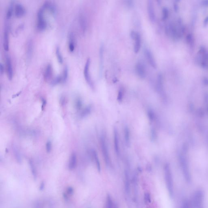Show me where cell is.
Returning a JSON list of instances; mask_svg holds the SVG:
<instances>
[{
  "label": "cell",
  "instance_id": "obj_24",
  "mask_svg": "<svg viewBox=\"0 0 208 208\" xmlns=\"http://www.w3.org/2000/svg\"><path fill=\"white\" fill-rule=\"evenodd\" d=\"M157 88L160 93H162L163 90V77L162 74L158 75L157 78Z\"/></svg>",
  "mask_w": 208,
  "mask_h": 208
},
{
  "label": "cell",
  "instance_id": "obj_18",
  "mask_svg": "<svg viewBox=\"0 0 208 208\" xmlns=\"http://www.w3.org/2000/svg\"><path fill=\"white\" fill-rule=\"evenodd\" d=\"M33 49H34V45L33 42L31 40H28L26 46V57L28 60H30L31 59L33 53Z\"/></svg>",
  "mask_w": 208,
  "mask_h": 208
},
{
  "label": "cell",
  "instance_id": "obj_20",
  "mask_svg": "<svg viewBox=\"0 0 208 208\" xmlns=\"http://www.w3.org/2000/svg\"><path fill=\"white\" fill-rule=\"evenodd\" d=\"M124 138L126 145L128 147L130 145V129L127 126H125L124 129Z\"/></svg>",
  "mask_w": 208,
  "mask_h": 208
},
{
  "label": "cell",
  "instance_id": "obj_33",
  "mask_svg": "<svg viewBox=\"0 0 208 208\" xmlns=\"http://www.w3.org/2000/svg\"><path fill=\"white\" fill-rule=\"evenodd\" d=\"M181 208H191V203L189 201L187 200H183L182 203Z\"/></svg>",
  "mask_w": 208,
  "mask_h": 208
},
{
  "label": "cell",
  "instance_id": "obj_15",
  "mask_svg": "<svg viewBox=\"0 0 208 208\" xmlns=\"http://www.w3.org/2000/svg\"><path fill=\"white\" fill-rule=\"evenodd\" d=\"M53 75V68L52 66L50 64L47 65L44 70V77L46 82H49L51 79Z\"/></svg>",
  "mask_w": 208,
  "mask_h": 208
},
{
  "label": "cell",
  "instance_id": "obj_9",
  "mask_svg": "<svg viewBox=\"0 0 208 208\" xmlns=\"http://www.w3.org/2000/svg\"><path fill=\"white\" fill-rule=\"evenodd\" d=\"M118 130L116 127L114 129V150L117 156L120 155V144H119V137Z\"/></svg>",
  "mask_w": 208,
  "mask_h": 208
},
{
  "label": "cell",
  "instance_id": "obj_41",
  "mask_svg": "<svg viewBox=\"0 0 208 208\" xmlns=\"http://www.w3.org/2000/svg\"><path fill=\"white\" fill-rule=\"evenodd\" d=\"M44 185H45V184H44V183H43V182H42L41 184H40V190H42L44 189Z\"/></svg>",
  "mask_w": 208,
  "mask_h": 208
},
{
  "label": "cell",
  "instance_id": "obj_7",
  "mask_svg": "<svg viewBox=\"0 0 208 208\" xmlns=\"http://www.w3.org/2000/svg\"><path fill=\"white\" fill-rule=\"evenodd\" d=\"M5 67L7 77L9 80H12L13 75V67L11 58L7 55L5 56Z\"/></svg>",
  "mask_w": 208,
  "mask_h": 208
},
{
  "label": "cell",
  "instance_id": "obj_37",
  "mask_svg": "<svg viewBox=\"0 0 208 208\" xmlns=\"http://www.w3.org/2000/svg\"><path fill=\"white\" fill-rule=\"evenodd\" d=\"M46 150L47 152L49 153L52 150V144L50 141H48L46 144Z\"/></svg>",
  "mask_w": 208,
  "mask_h": 208
},
{
  "label": "cell",
  "instance_id": "obj_40",
  "mask_svg": "<svg viewBox=\"0 0 208 208\" xmlns=\"http://www.w3.org/2000/svg\"><path fill=\"white\" fill-rule=\"evenodd\" d=\"M4 71V68L3 65H2V63H1L0 64V72H1V75L3 74Z\"/></svg>",
  "mask_w": 208,
  "mask_h": 208
},
{
  "label": "cell",
  "instance_id": "obj_16",
  "mask_svg": "<svg viewBox=\"0 0 208 208\" xmlns=\"http://www.w3.org/2000/svg\"><path fill=\"white\" fill-rule=\"evenodd\" d=\"M68 49L71 52H73L75 49V38L74 34L72 32L69 33L68 35Z\"/></svg>",
  "mask_w": 208,
  "mask_h": 208
},
{
  "label": "cell",
  "instance_id": "obj_35",
  "mask_svg": "<svg viewBox=\"0 0 208 208\" xmlns=\"http://www.w3.org/2000/svg\"><path fill=\"white\" fill-rule=\"evenodd\" d=\"M126 5L129 8H132L134 6V2L133 1L131 0H128L125 1Z\"/></svg>",
  "mask_w": 208,
  "mask_h": 208
},
{
  "label": "cell",
  "instance_id": "obj_12",
  "mask_svg": "<svg viewBox=\"0 0 208 208\" xmlns=\"http://www.w3.org/2000/svg\"><path fill=\"white\" fill-rule=\"evenodd\" d=\"M3 46L5 51L9 50V28L7 24L5 26L3 38Z\"/></svg>",
  "mask_w": 208,
  "mask_h": 208
},
{
  "label": "cell",
  "instance_id": "obj_22",
  "mask_svg": "<svg viewBox=\"0 0 208 208\" xmlns=\"http://www.w3.org/2000/svg\"><path fill=\"white\" fill-rule=\"evenodd\" d=\"M91 155H92V158L93 159V161L95 163L96 165L97 166V170H98V172H100L101 170L100 162L99 158H98L97 152L94 150H92L91 151Z\"/></svg>",
  "mask_w": 208,
  "mask_h": 208
},
{
  "label": "cell",
  "instance_id": "obj_5",
  "mask_svg": "<svg viewBox=\"0 0 208 208\" xmlns=\"http://www.w3.org/2000/svg\"><path fill=\"white\" fill-rule=\"evenodd\" d=\"M91 60L89 58L87 59L84 68L83 74L85 79L89 86L92 89L94 88V83L92 81L90 73V66Z\"/></svg>",
  "mask_w": 208,
  "mask_h": 208
},
{
  "label": "cell",
  "instance_id": "obj_3",
  "mask_svg": "<svg viewBox=\"0 0 208 208\" xmlns=\"http://www.w3.org/2000/svg\"><path fill=\"white\" fill-rule=\"evenodd\" d=\"M100 145L104 162L107 165L109 166L111 164L110 155H109L106 138L105 135L102 134L100 137Z\"/></svg>",
  "mask_w": 208,
  "mask_h": 208
},
{
  "label": "cell",
  "instance_id": "obj_23",
  "mask_svg": "<svg viewBox=\"0 0 208 208\" xmlns=\"http://www.w3.org/2000/svg\"><path fill=\"white\" fill-rule=\"evenodd\" d=\"M14 11V7H13V2H11L9 5L8 8L7 9V12L6 13V20H9L12 17L13 13Z\"/></svg>",
  "mask_w": 208,
  "mask_h": 208
},
{
  "label": "cell",
  "instance_id": "obj_8",
  "mask_svg": "<svg viewBox=\"0 0 208 208\" xmlns=\"http://www.w3.org/2000/svg\"><path fill=\"white\" fill-rule=\"evenodd\" d=\"M147 10L148 17L151 22L154 23L156 20V14L155 12L153 1L149 0L147 2Z\"/></svg>",
  "mask_w": 208,
  "mask_h": 208
},
{
  "label": "cell",
  "instance_id": "obj_6",
  "mask_svg": "<svg viewBox=\"0 0 208 208\" xmlns=\"http://www.w3.org/2000/svg\"><path fill=\"white\" fill-rule=\"evenodd\" d=\"M135 71L137 75L141 79H144L146 76V70L144 64L142 62H138L135 65Z\"/></svg>",
  "mask_w": 208,
  "mask_h": 208
},
{
  "label": "cell",
  "instance_id": "obj_36",
  "mask_svg": "<svg viewBox=\"0 0 208 208\" xmlns=\"http://www.w3.org/2000/svg\"><path fill=\"white\" fill-rule=\"evenodd\" d=\"M144 200L146 203H151V195L148 193H146L144 194Z\"/></svg>",
  "mask_w": 208,
  "mask_h": 208
},
{
  "label": "cell",
  "instance_id": "obj_29",
  "mask_svg": "<svg viewBox=\"0 0 208 208\" xmlns=\"http://www.w3.org/2000/svg\"><path fill=\"white\" fill-rule=\"evenodd\" d=\"M125 90L123 87H122L119 89L118 93L117 100L119 102L121 103L123 99Z\"/></svg>",
  "mask_w": 208,
  "mask_h": 208
},
{
  "label": "cell",
  "instance_id": "obj_11",
  "mask_svg": "<svg viewBox=\"0 0 208 208\" xmlns=\"http://www.w3.org/2000/svg\"><path fill=\"white\" fill-rule=\"evenodd\" d=\"M100 59V76L101 77L104 68V45L102 43L100 47L99 51Z\"/></svg>",
  "mask_w": 208,
  "mask_h": 208
},
{
  "label": "cell",
  "instance_id": "obj_13",
  "mask_svg": "<svg viewBox=\"0 0 208 208\" xmlns=\"http://www.w3.org/2000/svg\"><path fill=\"white\" fill-rule=\"evenodd\" d=\"M145 54L146 58L148 61L150 65L153 68L156 69L157 68V64L155 58L154 57L153 54L151 52V50L148 49H146L145 50Z\"/></svg>",
  "mask_w": 208,
  "mask_h": 208
},
{
  "label": "cell",
  "instance_id": "obj_4",
  "mask_svg": "<svg viewBox=\"0 0 208 208\" xmlns=\"http://www.w3.org/2000/svg\"><path fill=\"white\" fill-rule=\"evenodd\" d=\"M204 193L201 190L195 191L191 206L192 208H204Z\"/></svg>",
  "mask_w": 208,
  "mask_h": 208
},
{
  "label": "cell",
  "instance_id": "obj_28",
  "mask_svg": "<svg viewBox=\"0 0 208 208\" xmlns=\"http://www.w3.org/2000/svg\"><path fill=\"white\" fill-rule=\"evenodd\" d=\"M29 166H30L31 170L32 175L33 177L35 179H36L37 177V171L36 168H35V165L33 163V162L31 161H29Z\"/></svg>",
  "mask_w": 208,
  "mask_h": 208
},
{
  "label": "cell",
  "instance_id": "obj_19",
  "mask_svg": "<svg viewBox=\"0 0 208 208\" xmlns=\"http://www.w3.org/2000/svg\"><path fill=\"white\" fill-rule=\"evenodd\" d=\"M77 165V157L76 154L72 153L70 157L68 163V168L70 170H73Z\"/></svg>",
  "mask_w": 208,
  "mask_h": 208
},
{
  "label": "cell",
  "instance_id": "obj_39",
  "mask_svg": "<svg viewBox=\"0 0 208 208\" xmlns=\"http://www.w3.org/2000/svg\"><path fill=\"white\" fill-rule=\"evenodd\" d=\"M82 106V102L80 100H77V107L78 109H80L81 107Z\"/></svg>",
  "mask_w": 208,
  "mask_h": 208
},
{
  "label": "cell",
  "instance_id": "obj_2",
  "mask_svg": "<svg viewBox=\"0 0 208 208\" xmlns=\"http://www.w3.org/2000/svg\"><path fill=\"white\" fill-rule=\"evenodd\" d=\"M46 9L43 5L39 8L37 14L36 27L40 31H43L47 27V22L45 16Z\"/></svg>",
  "mask_w": 208,
  "mask_h": 208
},
{
  "label": "cell",
  "instance_id": "obj_30",
  "mask_svg": "<svg viewBox=\"0 0 208 208\" xmlns=\"http://www.w3.org/2000/svg\"><path fill=\"white\" fill-rule=\"evenodd\" d=\"M68 68L67 66H66L64 68L63 72L62 75H61L62 77L63 82H66V80L67 79L68 77Z\"/></svg>",
  "mask_w": 208,
  "mask_h": 208
},
{
  "label": "cell",
  "instance_id": "obj_27",
  "mask_svg": "<svg viewBox=\"0 0 208 208\" xmlns=\"http://www.w3.org/2000/svg\"><path fill=\"white\" fill-rule=\"evenodd\" d=\"M56 55L58 61L59 63L62 64L63 63V57L62 54H61V50H60V47L57 46L56 49Z\"/></svg>",
  "mask_w": 208,
  "mask_h": 208
},
{
  "label": "cell",
  "instance_id": "obj_26",
  "mask_svg": "<svg viewBox=\"0 0 208 208\" xmlns=\"http://www.w3.org/2000/svg\"><path fill=\"white\" fill-rule=\"evenodd\" d=\"M74 190L72 187H68L66 189V192L64 194V198L66 200H68L69 199L71 196V195H73Z\"/></svg>",
  "mask_w": 208,
  "mask_h": 208
},
{
  "label": "cell",
  "instance_id": "obj_31",
  "mask_svg": "<svg viewBox=\"0 0 208 208\" xmlns=\"http://www.w3.org/2000/svg\"><path fill=\"white\" fill-rule=\"evenodd\" d=\"M148 115L149 118V120L151 122H153L156 119V116L155 114L152 110H148Z\"/></svg>",
  "mask_w": 208,
  "mask_h": 208
},
{
  "label": "cell",
  "instance_id": "obj_17",
  "mask_svg": "<svg viewBox=\"0 0 208 208\" xmlns=\"http://www.w3.org/2000/svg\"><path fill=\"white\" fill-rule=\"evenodd\" d=\"M79 23L82 32L85 33L87 30V21L86 16L83 13H81L79 15Z\"/></svg>",
  "mask_w": 208,
  "mask_h": 208
},
{
  "label": "cell",
  "instance_id": "obj_21",
  "mask_svg": "<svg viewBox=\"0 0 208 208\" xmlns=\"http://www.w3.org/2000/svg\"><path fill=\"white\" fill-rule=\"evenodd\" d=\"M125 186L126 192L129 195L130 193V180L129 172L127 170L125 172Z\"/></svg>",
  "mask_w": 208,
  "mask_h": 208
},
{
  "label": "cell",
  "instance_id": "obj_34",
  "mask_svg": "<svg viewBox=\"0 0 208 208\" xmlns=\"http://www.w3.org/2000/svg\"><path fill=\"white\" fill-rule=\"evenodd\" d=\"M90 111L91 108H90V107H87V108H86V109L83 110V111L82 112V116L84 117L86 116V115H88V114L90 113Z\"/></svg>",
  "mask_w": 208,
  "mask_h": 208
},
{
  "label": "cell",
  "instance_id": "obj_14",
  "mask_svg": "<svg viewBox=\"0 0 208 208\" xmlns=\"http://www.w3.org/2000/svg\"><path fill=\"white\" fill-rule=\"evenodd\" d=\"M134 41V51L135 53H137L140 51L141 47V38L140 34L137 32L136 35L133 39Z\"/></svg>",
  "mask_w": 208,
  "mask_h": 208
},
{
  "label": "cell",
  "instance_id": "obj_38",
  "mask_svg": "<svg viewBox=\"0 0 208 208\" xmlns=\"http://www.w3.org/2000/svg\"><path fill=\"white\" fill-rule=\"evenodd\" d=\"M167 14H168V12H167V9L166 8H164L163 9V19H165L166 18L167 16Z\"/></svg>",
  "mask_w": 208,
  "mask_h": 208
},
{
  "label": "cell",
  "instance_id": "obj_1",
  "mask_svg": "<svg viewBox=\"0 0 208 208\" xmlns=\"http://www.w3.org/2000/svg\"><path fill=\"white\" fill-rule=\"evenodd\" d=\"M164 173L166 186L170 197L172 198L174 195V184L172 171L168 163L164 166Z\"/></svg>",
  "mask_w": 208,
  "mask_h": 208
},
{
  "label": "cell",
  "instance_id": "obj_25",
  "mask_svg": "<svg viewBox=\"0 0 208 208\" xmlns=\"http://www.w3.org/2000/svg\"><path fill=\"white\" fill-rule=\"evenodd\" d=\"M114 205L110 195H107L106 200L105 208H114Z\"/></svg>",
  "mask_w": 208,
  "mask_h": 208
},
{
  "label": "cell",
  "instance_id": "obj_42",
  "mask_svg": "<svg viewBox=\"0 0 208 208\" xmlns=\"http://www.w3.org/2000/svg\"><path fill=\"white\" fill-rule=\"evenodd\" d=\"M42 101L43 105H42V109H44V107H45L46 105V101L45 100L43 99Z\"/></svg>",
  "mask_w": 208,
  "mask_h": 208
},
{
  "label": "cell",
  "instance_id": "obj_32",
  "mask_svg": "<svg viewBox=\"0 0 208 208\" xmlns=\"http://www.w3.org/2000/svg\"><path fill=\"white\" fill-rule=\"evenodd\" d=\"M63 82L62 77L61 75L57 76V77L52 81V84L55 85Z\"/></svg>",
  "mask_w": 208,
  "mask_h": 208
},
{
  "label": "cell",
  "instance_id": "obj_10",
  "mask_svg": "<svg viewBox=\"0 0 208 208\" xmlns=\"http://www.w3.org/2000/svg\"><path fill=\"white\" fill-rule=\"evenodd\" d=\"M26 13V10L24 6L20 3H16L14 7V13L17 18L23 16Z\"/></svg>",
  "mask_w": 208,
  "mask_h": 208
}]
</instances>
